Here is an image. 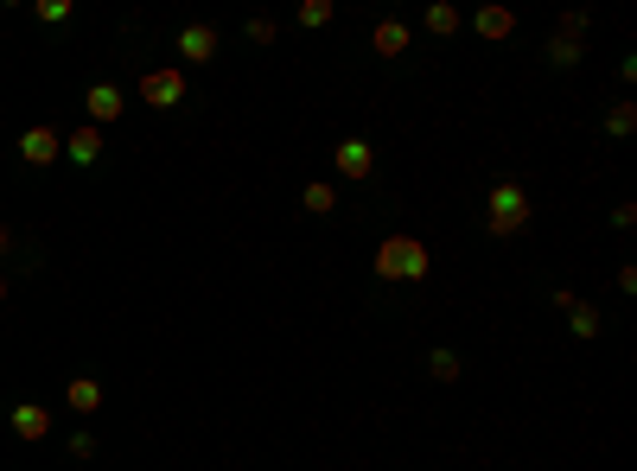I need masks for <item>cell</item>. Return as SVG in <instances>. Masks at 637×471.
Listing matches in <instances>:
<instances>
[{
  "label": "cell",
  "mask_w": 637,
  "mask_h": 471,
  "mask_svg": "<svg viewBox=\"0 0 637 471\" xmlns=\"http://www.w3.org/2000/svg\"><path fill=\"white\" fill-rule=\"evenodd\" d=\"M64 160H71V166H96V160H102V128L83 121L77 134H64Z\"/></svg>",
  "instance_id": "obj_8"
},
{
  "label": "cell",
  "mask_w": 637,
  "mask_h": 471,
  "mask_svg": "<svg viewBox=\"0 0 637 471\" xmlns=\"http://www.w3.org/2000/svg\"><path fill=\"white\" fill-rule=\"evenodd\" d=\"M567 325H574V338H599V312L593 306H574V312H567Z\"/></svg>",
  "instance_id": "obj_18"
},
{
  "label": "cell",
  "mask_w": 637,
  "mask_h": 471,
  "mask_svg": "<svg viewBox=\"0 0 637 471\" xmlns=\"http://www.w3.org/2000/svg\"><path fill=\"white\" fill-rule=\"evenodd\" d=\"M274 32H281L274 20H249V39H255V45H274Z\"/></svg>",
  "instance_id": "obj_22"
},
{
  "label": "cell",
  "mask_w": 637,
  "mask_h": 471,
  "mask_svg": "<svg viewBox=\"0 0 637 471\" xmlns=\"http://www.w3.org/2000/svg\"><path fill=\"white\" fill-rule=\"evenodd\" d=\"M370 268H376V281H427L434 261H427V242L421 236H383Z\"/></svg>",
  "instance_id": "obj_1"
},
{
  "label": "cell",
  "mask_w": 637,
  "mask_h": 471,
  "mask_svg": "<svg viewBox=\"0 0 637 471\" xmlns=\"http://www.w3.org/2000/svg\"><path fill=\"white\" fill-rule=\"evenodd\" d=\"M83 109H90V128H102V121H115L128 109V96L115 90V83H90V96H83Z\"/></svg>",
  "instance_id": "obj_6"
},
{
  "label": "cell",
  "mask_w": 637,
  "mask_h": 471,
  "mask_svg": "<svg viewBox=\"0 0 637 471\" xmlns=\"http://www.w3.org/2000/svg\"><path fill=\"white\" fill-rule=\"evenodd\" d=\"M332 0H306V7H300V26H332Z\"/></svg>",
  "instance_id": "obj_19"
},
{
  "label": "cell",
  "mask_w": 637,
  "mask_h": 471,
  "mask_svg": "<svg viewBox=\"0 0 637 471\" xmlns=\"http://www.w3.org/2000/svg\"><path fill=\"white\" fill-rule=\"evenodd\" d=\"M20 160H26V166H39V172H45V166H58V160H64V134H58V128H45V121H39V128H26V134H20Z\"/></svg>",
  "instance_id": "obj_5"
},
{
  "label": "cell",
  "mask_w": 637,
  "mask_h": 471,
  "mask_svg": "<svg viewBox=\"0 0 637 471\" xmlns=\"http://www.w3.org/2000/svg\"><path fill=\"white\" fill-rule=\"evenodd\" d=\"M185 90H192V83H185L179 64H166V71H147V77H141V102H147V109H179Z\"/></svg>",
  "instance_id": "obj_3"
},
{
  "label": "cell",
  "mask_w": 637,
  "mask_h": 471,
  "mask_svg": "<svg viewBox=\"0 0 637 471\" xmlns=\"http://www.w3.org/2000/svg\"><path fill=\"white\" fill-rule=\"evenodd\" d=\"M459 370H466L459 351H427V376H434V382H459Z\"/></svg>",
  "instance_id": "obj_15"
},
{
  "label": "cell",
  "mask_w": 637,
  "mask_h": 471,
  "mask_svg": "<svg viewBox=\"0 0 637 471\" xmlns=\"http://www.w3.org/2000/svg\"><path fill=\"white\" fill-rule=\"evenodd\" d=\"M300 204H306L313 217H332V211H338V185H332V179H313V185H306V198H300Z\"/></svg>",
  "instance_id": "obj_13"
},
{
  "label": "cell",
  "mask_w": 637,
  "mask_h": 471,
  "mask_svg": "<svg viewBox=\"0 0 637 471\" xmlns=\"http://www.w3.org/2000/svg\"><path fill=\"white\" fill-rule=\"evenodd\" d=\"M485 230H491V236H523V230H529V191L516 185V179H497V185H491Z\"/></svg>",
  "instance_id": "obj_2"
},
{
  "label": "cell",
  "mask_w": 637,
  "mask_h": 471,
  "mask_svg": "<svg viewBox=\"0 0 637 471\" xmlns=\"http://www.w3.org/2000/svg\"><path fill=\"white\" fill-rule=\"evenodd\" d=\"M7 421H13V433H20L26 446H32V440H45V433H51V414L39 408V401H13V414H7Z\"/></svg>",
  "instance_id": "obj_7"
},
{
  "label": "cell",
  "mask_w": 637,
  "mask_h": 471,
  "mask_svg": "<svg viewBox=\"0 0 637 471\" xmlns=\"http://www.w3.org/2000/svg\"><path fill=\"white\" fill-rule=\"evenodd\" d=\"M64 401H71L83 421H90V414L102 408V382H96V376H71V382H64Z\"/></svg>",
  "instance_id": "obj_10"
},
{
  "label": "cell",
  "mask_w": 637,
  "mask_h": 471,
  "mask_svg": "<svg viewBox=\"0 0 637 471\" xmlns=\"http://www.w3.org/2000/svg\"><path fill=\"white\" fill-rule=\"evenodd\" d=\"M13 249V230H7V223H0V255H7Z\"/></svg>",
  "instance_id": "obj_23"
},
{
  "label": "cell",
  "mask_w": 637,
  "mask_h": 471,
  "mask_svg": "<svg viewBox=\"0 0 637 471\" xmlns=\"http://www.w3.org/2000/svg\"><path fill=\"white\" fill-rule=\"evenodd\" d=\"M427 32L453 39V32H459V7H446V0H434V7H427Z\"/></svg>",
  "instance_id": "obj_16"
},
{
  "label": "cell",
  "mask_w": 637,
  "mask_h": 471,
  "mask_svg": "<svg viewBox=\"0 0 637 471\" xmlns=\"http://www.w3.org/2000/svg\"><path fill=\"white\" fill-rule=\"evenodd\" d=\"M637 128V102H612L606 109V134H631Z\"/></svg>",
  "instance_id": "obj_17"
},
{
  "label": "cell",
  "mask_w": 637,
  "mask_h": 471,
  "mask_svg": "<svg viewBox=\"0 0 637 471\" xmlns=\"http://www.w3.org/2000/svg\"><path fill=\"white\" fill-rule=\"evenodd\" d=\"M370 45H376V58H402V51H408V26L402 20H376Z\"/></svg>",
  "instance_id": "obj_11"
},
{
  "label": "cell",
  "mask_w": 637,
  "mask_h": 471,
  "mask_svg": "<svg viewBox=\"0 0 637 471\" xmlns=\"http://www.w3.org/2000/svg\"><path fill=\"white\" fill-rule=\"evenodd\" d=\"M472 26H478V39L497 45V39H510V32H516V13H510V7H478Z\"/></svg>",
  "instance_id": "obj_12"
},
{
  "label": "cell",
  "mask_w": 637,
  "mask_h": 471,
  "mask_svg": "<svg viewBox=\"0 0 637 471\" xmlns=\"http://www.w3.org/2000/svg\"><path fill=\"white\" fill-rule=\"evenodd\" d=\"M39 20H45V26H58V20H71V0H45V7H39Z\"/></svg>",
  "instance_id": "obj_20"
},
{
  "label": "cell",
  "mask_w": 637,
  "mask_h": 471,
  "mask_svg": "<svg viewBox=\"0 0 637 471\" xmlns=\"http://www.w3.org/2000/svg\"><path fill=\"white\" fill-rule=\"evenodd\" d=\"M0 300H7V281H0Z\"/></svg>",
  "instance_id": "obj_24"
},
{
  "label": "cell",
  "mask_w": 637,
  "mask_h": 471,
  "mask_svg": "<svg viewBox=\"0 0 637 471\" xmlns=\"http://www.w3.org/2000/svg\"><path fill=\"white\" fill-rule=\"evenodd\" d=\"M580 58H587V51H580V39H567V32H561V39H548V64H555V71H574Z\"/></svg>",
  "instance_id": "obj_14"
},
{
  "label": "cell",
  "mask_w": 637,
  "mask_h": 471,
  "mask_svg": "<svg viewBox=\"0 0 637 471\" xmlns=\"http://www.w3.org/2000/svg\"><path fill=\"white\" fill-rule=\"evenodd\" d=\"M179 51H185V64H211L217 58V26H185Z\"/></svg>",
  "instance_id": "obj_9"
},
{
  "label": "cell",
  "mask_w": 637,
  "mask_h": 471,
  "mask_svg": "<svg viewBox=\"0 0 637 471\" xmlns=\"http://www.w3.org/2000/svg\"><path fill=\"white\" fill-rule=\"evenodd\" d=\"M548 306H555V312H574L580 293H574V287H555V293H548Z\"/></svg>",
  "instance_id": "obj_21"
},
{
  "label": "cell",
  "mask_w": 637,
  "mask_h": 471,
  "mask_svg": "<svg viewBox=\"0 0 637 471\" xmlns=\"http://www.w3.org/2000/svg\"><path fill=\"white\" fill-rule=\"evenodd\" d=\"M332 166H338V179L364 185L370 172H376V147L364 141V134H351V141H338V153H332Z\"/></svg>",
  "instance_id": "obj_4"
}]
</instances>
